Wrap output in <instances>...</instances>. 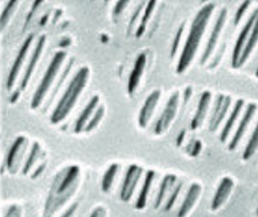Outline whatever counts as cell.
Segmentation results:
<instances>
[{
	"label": "cell",
	"mask_w": 258,
	"mask_h": 217,
	"mask_svg": "<svg viewBox=\"0 0 258 217\" xmlns=\"http://www.w3.org/2000/svg\"><path fill=\"white\" fill-rule=\"evenodd\" d=\"M18 4L19 3H18L17 0H11V2L6 4L5 9H4L2 13V18H0V26H2V29L5 28L6 25L9 24L11 18H12L14 12H16Z\"/></svg>",
	"instance_id": "cell-28"
},
{
	"label": "cell",
	"mask_w": 258,
	"mask_h": 217,
	"mask_svg": "<svg viewBox=\"0 0 258 217\" xmlns=\"http://www.w3.org/2000/svg\"><path fill=\"white\" fill-rule=\"evenodd\" d=\"M45 43H46V36L42 35L41 38L39 39L38 43H36L34 51H33L32 57H31V60H29V63L27 65V69H26V71H25L24 76H23V81H21L19 90H18L17 93H16V97H14L13 99H11V102H12V103L16 102L17 97L19 96V94L21 93V91H24L26 88H27L29 80H31L33 73H34V69L36 67V64H38L40 57H41V55H42L43 48H45Z\"/></svg>",
	"instance_id": "cell-11"
},
{
	"label": "cell",
	"mask_w": 258,
	"mask_h": 217,
	"mask_svg": "<svg viewBox=\"0 0 258 217\" xmlns=\"http://www.w3.org/2000/svg\"><path fill=\"white\" fill-rule=\"evenodd\" d=\"M201 147H202V142L200 140H194L191 144L188 145V149H190L188 151V153H189L190 156L197 157L198 154L201 152Z\"/></svg>",
	"instance_id": "cell-34"
},
{
	"label": "cell",
	"mask_w": 258,
	"mask_h": 217,
	"mask_svg": "<svg viewBox=\"0 0 258 217\" xmlns=\"http://www.w3.org/2000/svg\"><path fill=\"white\" fill-rule=\"evenodd\" d=\"M250 5H251V2H244L241 6L238 7L237 11H236V14H235V19H234V24L235 25H238L239 23H241L242 18H243V16H244V13H245V11L249 9Z\"/></svg>",
	"instance_id": "cell-32"
},
{
	"label": "cell",
	"mask_w": 258,
	"mask_h": 217,
	"mask_svg": "<svg viewBox=\"0 0 258 217\" xmlns=\"http://www.w3.org/2000/svg\"><path fill=\"white\" fill-rule=\"evenodd\" d=\"M77 209H79V203H73L60 217H74Z\"/></svg>",
	"instance_id": "cell-38"
},
{
	"label": "cell",
	"mask_w": 258,
	"mask_h": 217,
	"mask_svg": "<svg viewBox=\"0 0 258 217\" xmlns=\"http://www.w3.org/2000/svg\"><path fill=\"white\" fill-rule=\"evenodd\" d=\"M104 116H105V106L104 105L98 106L97 110H96L94 113V116L91 117L89 123H88L86 128H84V131L91 132L93 130H95V128L99 125V123H101V120L103 119V117Z\"/></svg>",
	"instance_id": "cell-29"
},
{
	"label": "cell",
	"mask_w": 258,
	"mask_h": 217,
	"mask_svg": "<svg viewBox=\"0 0 258 217\" xmlns=\"http://www.w3.org/2000/svg\"><path fill=\"white\" fill-rule=\"evenodd\" d=\"M67 57V53L66 51H56L54 54V57L51 58L49 65H48L47 70L43 75L42 80L40 81L38 88H36L34 96H33L31 101V108L33 110H36L40 105L42 104L43 99L46 98L48 91H49L50 87L53 86L55 79H56L58 71L63 64V62Z\"/></svg>",
	"instance_id": "cell-4"
},
{
	"label": "cell",
	"mask_w": 258,
	"mask_h": 217,
	"mask_svg": "<svg viewBox=\"0 0 258 217\" xmlns=\"http://www.w3.org/2000/svg\"><path fill=\"white\" fill-rule=\"evenodd\" d=\"M183 31H185V24H182L178 28V31H176V34L174 36V40H173V42H172V48H171V56L172 57L175 56V54L178 53V49H179L180 42H181Z\"/></svg>",
	"instance_id": "cell-31"
},
{
	"label": "cell",
	"mask_w": 258,
	"mask_h": 217,
	"mask_svg": "<svg viewBox=\"0 0 258 217\" xmlns=\"http://www.w3.org/2000/svg\"><path fill=\"white\" fill-rule=\"evenodd\" d=\"M33 40H34V35H29L28 38L25 40V42L23 43V46H21V48L19 49V53H18L16 61L13 62L12 68H11L10 70L9 77H7V84H6L7 90H12L13 86L16 84V81L18 79V76H19L21 67H23L24 62L26 60V56H27L28 50L31 48Z\"/></svg>",
	"instance_id": "cell-10"
},
{
	"label": "cell",
	"mask_w": 258,
	"mask_h": 217,
	"mask_svg": "<svg viewBox=\"0 0 258 217\" xmlns=\"http://www.w3.org/2000/svg\"><path fill=\"white\" fill-rule=\"evenodd\" d=\"M257 215H258V207H257Z\"/></svg>",
	"instance_id": "cell-43"
},
{
	"label": "cell",
	"mask_w": 258,
	"mask_h": 217,
	"mask_svg": "<svg viewBox=\"0 0 258 217\" xmlns=\"http://www.w3.org/2000/svg\"><path fill=\"white\" fill-rule=\"evenodd\" d=\"M5 217H23V208L19 204H12L7 209Z\"/></svg>",
	"instance_id": "cell-33"
},
{
	"label": "cell",
	"mask_w": 258,
	"mask_h": 217,
	"mask_svg": "<svg viewBox=\"0 0 258 217\" xmlns=\"http://www.w3.org/2000/svg\"><path fill=\"white\" fill-rule=\"evenodd\" d=\"M144 6H146V4H144V3H141L138 5V7H137V10H136V12L134 13V16H132V18H131V20H130V29H132L134 28V25L136 24V21H137V19H138V16L139 14L142 13V11L143 10H145L144 9Z\"/></svg>",
	"instance_id": "cell-36"
},
{
	"label": "cell",
	"mask_w": 258,
	"mask_h": 217,
	"mask_svg": "<svg viewBox=\"0 0 258 217\" xmlns=\"http://www.w3.org/2000/svg\"><path fill=\"white\" fill-rule=\"evenodd\" d=\"M256 77L258 79V67H257V70H256Z\"/></svg>",
	"instance_id": "cell-42"
},
{
	"label": "cell",
	"mask_w": 258,
	"mask_h": 217,
	"mask_svg": "<svg viewBox=\"0 0 258 217\" xmlns=\"http://www.w3.org/2000/svg\"><path fill=\"white\" fill-rule=\"evenodd\" d=\"M257 111V105L253 104V103H250L246 106V110L244 112V115H243L241 121H239V125L237 127V130H236L235 134L233 139H231V141L229 142V151H234L237 149V146L239 144V141H241V139L243 138V135L245 134L246 132V128H248L250 121L253 118V116H255V113Z\"/></svg>",
	"instance_id": "cell-15"
},
{
	"label": "cell",
	"mask_w": 258,
	"mask_h": 217,
	"mask_svg": "<svg viewBox=\"0 0 258 217\" xmlns=\"http://www.w3.org/2000/svg\"><path fill=\"white\" fill-rule=\"evenodd\" d=\"M185 135H186V130H182L181 132H180L179 135H178V138H176V145L180 146V145L182 144L183 138H185Z\"/></svg>",
	"instance_id": "cell-40"
},
{
	"label": "cell",
	"mask_w": 258,
	"mask_h": 217,
	"mask_svg": "<svg viewBox=\"0 0 258 217\" xmlns=\"http://www.w3.org/2000/svg\"><path fill=\"white\" fill-rule=\"evenodd\" d=\"M160 97H161V91L159 89H156L153 90L145 99V102H144L138 116V124L141 128H145L147 125H149Z\"/></svg>",
	"instance_id": "cell-12"
},
{
	"label": "cell",
	"mask_w": 258,
	"mask_h": 217,
	"mask_svg": "<svg viewBox=\"0 0 258 217\" xmlns=\"http://www.w3.org/2000/svg\"><path fill=\"white\" fill-rule=\"evenodd\" d=\"M257 43H258V17H257V19H256L255 25H253V27H252V31H251V33H250L248 42H246L244 49H243V53L241 55V58H239L238 68L242 67V65L245 63L246 60H248L250 55H251L253 49H255V47L257 46Z\"/></svg>",
	"instance_id": "cell-23"
},
{
	"label": "cell",
	"mask_w": 258,
	"mask_h": 217,
	"mask_svg": "<svg viewBox=\"0 0 258 217\" xmlns=\"http://www.w3.org/2000/svg\"><path fill=\"white\" fill-rule=\"evenodd\" d=\"M257 150H258V123L256 125L255 130L252 132L251 138L249 139L248 144L245 146L244 152H243V159L249 160L250 158L256 153Z\"/></svg>",
	"instance_id": "cell-27"
},
{
	"label": "cell",
	"mask_w": 258,
	"mask_h": 217,
	"mask_svg": "<svg viewBox=\"0 0 258 217\" xmlns=\"http://www.w3.org/2000/svg\"><path fill=\"white\" fill-rule=\"evenodd\" d=\"M90 77V69L88 67H82L77 71L69 82L64 94L62 95L60 101H58L56 108L54 109L53 115L50 117L51 124H58L62 120L67 118V116L75 108L77 99L80 98L82 91L86 89Z\"/></svg>",
	"instance_id": "cell-3"
},
{
	"label": "cell",
	"mask_w": 258,
	"mask_h": 217,
	"mask_svg": "<svg viewBox=\"0 0 258 217\" xmlns=\"http://www.w3.org/2000/svg\"><path fill=\"white\" fill-rule=\"evenodd\" d=\"M243 106H244V101H243V99H238V101L236 102V104L234 106L233 111H231L229 118H228L226 125H224L222 132H221L220 139H221V141L223 142V144L227 141L228 135H229L231 130H233V128H234L236 121H237L239 115H241V111H242Z\"/></svg>",
	"instance_id": "cell-22"
},
{
	"label": "cell",
	"mask_w": 258,
	"mask_h": 217,
	"mask_svg": "<svg viewBox=\"0 0 258 217\" xmlns=\"http://www.w3.org/2000/svg\"><path fill=\"white\" fill-rule=\"evenodd\" d=\"M180 103V94L175 91L171 97L168 98L167 103H166L165 109L161 112V115L158 118L156 125H154V133L157 135L164 134L166 131L168 130L173 120L175 119L176 113H178V108Z\"/></svg>",
	"instance_id": "cell-5"
},
{
	"label": "cell",
	"mask_w": 258,
	"mask_h": 217,
	"mask_svg": "<svg viewBox=\"0 0 258 217\" xmlns=\"http://www.w3.org/2000/svg\"><path fill=\"white\" fill-rule=\"evenodd\" d=\"M214 9H215V4L207 3L199 10L197 16H195L193 23L190 25L185 47H183L181 55H180L178 65H176V73L178 74L185 73L187 68L191 64V62H193L199 46H200L202 36L205 34L206 28H207L209 19H211L214 12Z\"/></svg>",
	"instance_id": "cell-2"
},
{
	"label": "cell",
	"mask_w": 258,
	"mask_h": 217,
	"mask_svg": "<svg viewBox=\"0 0 258 217\" xmlns=\"http://www.w3.org/2000/svg\"><path fill=\"white\" fill-rule=\"evenodd\" d=\"M257 17H258V9L256 11H253V13L250 16L248 21H246L244 25V27L242 28L241 33H239L237 40H236L234 51H233V57H231V65H233L234 69L238 68L239 58H241L243 49H244L246 42H248L250 33H251V31H252V27L256 23Z\"/></svg>",
	"instance_id": "cell-7"
},
{
	"label": "cell",
	"mask_w": 258,
	"mask_h": 217,
	"mask_svg": "<svg viewBox=\"0 0 258 217\" xmlns=\"http://www.w3.org/2000/svg\"><path fill=\"white\" fill-rule=\"evenodd\" d=\"M231 105V97L226 95H219L216 99L215 108H214L213 116L209 121V130L215 132L219 128V125L222 123L224 117L227 116L228 110Z\"/></svg>",
	"instance_id": "cell-14"
},
{
	"label": "cell",
	"mask_w": 258,
	"mask_h": 217,
	"mask_svg": "<svg viewBox=\"0 0 258 217\" xmlns=\"http://www.w3.org/2000/svg\"><path fill=\"white\" fill-rule=\"evenodd\" d=\"M144 173V168L138 166V165H130L127 168L126 174L121 183L120 188V200L123 202H130L134 193L136 190V187L138 186L139 181H141L142 176Z\"/></svg>",
	"instance_id": "cell-6"
},
{
	"label": "cell",
	"mask_w": 258,
	"mask_h": 217,
	"mask_svg": "<svg viewBox=\"0 0 258 217\" xmlns=\"http://www.w3.org/2000/svg\"><path fill=\"white\" fill-rule=\"evenodd\" d=\"M182 186H183L182 181H178V183H176L174 188H173L172 193L169 194V197H168L167 202H166V205H165V210L166 211L171 210V209L173 208V205L175 204V202L179 198V195H180V193H181V190H182Z\"/></svg>",
	"instance_id": "cell-30"
},
{
	"label": "cell",
	"mask_w": 258,
	"mask_h": 217,
	"mask_svg": "<svg viewBox=\"0 0 258 217\" xmlns=\"http://www.w3.org/2000/svg\"><path fill=\"white\" fill-rule=\"evenodd\" d=\"M234 189V180L230 178V176H224V178L221 180V182L217 186L216 192L214 194L213 201H212V210L216 211L222 207V205L226 203L228 198H229L231 192Z\"/></svg>",
	"instance_id": "cell-13"
},
{
	"label": "cell",
	"mask_w": 258,
	"mask_h": 217,
	"mask_svg": "<svg viewBox=\"0 0 258 217\" xmlns=\"http://www.w3.org/2000/svg\"><path fill=\"white\" fill-rule=\"evenodd\" d=\"M154 179H156V172H154V171H147L146 175H145V179H144L142 190H141V193H139L138 200L135 204L136 209H138V210H141V209H144L146 207L147 197H149L151 188H152V186H153Z\"/></svg>",
	"instance_id": "cell-21"
},
{
	"label": "cell",
	"mask_w": 258,
	"mask_h": 217,
	"mask_svg": "<svg viewBox=\"0 0 258 217\" xmlns=\"http://www.w3.org/2000/svg\"><path fill=\"white\" fill-rule=\"evenodd\" d=\"M211 102H212V93H209V91H205V93L201 95L200 99H199L197 111H195L193 119L190 121L191 130H198V128L201 127V125L204 124V120L206 118V116H207V111H208L209 105H211Z\"/></svg>",
	"instance_id": "cell-18"
},
{
	"label": "cell",
	"mask_w": 258,
	"mask_h": 217,
	"mask_svg": "<svg viewBox=\"0 0 258 217\" xmlns=\"http://www.w3.org/2000/svg\"><path fill=\"white\" fill-rule=\"evenodd\" d=\"M227 18H228V11H227V9H222V11H221L219 14V17H217L215 25H214L212 34L208 39L207 46H206L204 55H202V57H201V64H205L206 62L209 60V57L212 56L214 50H215L217 42H219L221 33H222V31H223L224 24H226V21H227Z\"/></svg>",
	"instance_id": "cell-8"
},
{
	"label": "cell",
	"mask_w": 258,
	"mask_h": 217,
	"mask_svg": "<svg viewBox=\"0 0 258 217\" xmlns=\"http://www.w3.org/2000/svg\"><path fill=\"white\" fill-rule=\"evenodd\" d=\"M98 103H99L98 95H95V96H93V98L88 102L86 108L83 109V111L81 112V115L79 116V118H77V120H76L75 128H74L75 133H81V132L84 131V128H86L88 123H89L91 117L94 116L95 111L97 110Z\"/></svg>",
	"instance_id": "cell-19"
},
{
	"label": "cell",
	"mask_w": 258,
	"mask_h": 217,
	"mask_svg": "<svg viewBox=\"0 0 258 217\" xmlns=\"http://www.w3.org/2000/svg\"><path fill=\"white\" fill-rule=\"evenodd\" d=\"M146 61H147L146 54L142 53L138 55L137 60L135 62L134 69H132L130 77H128V82H127V91L128 94H130V96H134V94L136 93V90H137L139 83H141L144 70H145V67H146Z\"/></svg>",
	"instance_id": "cell-16"
},
{
	"label": "cell",
	"mask_w": 258,
	"mask_h": 217,
	"mask_svg": "<svg viewBox=\"0 0 258 217\" xmlns=\"http://www.w3.org/2000/svg\"><path fill=\"white\" fill-rule=\"evenodd\" d=\"M128 5V2H117L116 5H115V9L112 11V16L113 17H117L119 16V14L123 12L125 10V7Z\"/></svg>",
	"instance_id": "cell-37"
},
{
	"label": "cell",
	"mask_w": 258,
	"mask_h": 217,
	"mask_svg": "<svg viewBox=\"0 0 258 217\" xmlns=\"http://www.w3.org/2000/svg\"><path fill=\"white\" fill-rule=\"evenodd\" d=\"M43 157H45V152H43L41 145H40L38 141H35L34 144H33L31 153H29L27 160H26V163L24 165L23 174L28 175V173L32 171L33 167H34V165L38 163L40 159H42Z\"/></svg>",
	"instance_id": "cell-24"
},
{
	"label": "cell",
	"mask_w": 258,
	"mask_h": 217,
	"mask_svg": "<svg viewBox=\"0 0 258 217\" xmlns=\"http://www.w3.org/2000/svg\"><path fill=\"white\" fill-rule=\"evenodd\" d=\"M157 5V2H149L146 3V6H145V10H144V13L142 16V19H141V24H139V27L137 29V33H136V36L137 38H141V36L145 33L146 31V26L149 24L150 21V18L152 16L153 11H154V7Z\"/></svg>",
	"instance_id": "cell-26"
},
{
	"label": "cell",
	"mask_w": 258,
	"mask_h": 217,
	"mask_svg": "<svg viewBox=\"0 0 258 217\" xmlns=\"http://www.w3.org/2000/svg\"><path fill=\"white\" fill-rule=\"evenodd\" d=\"M202 192V187L200 183L198 182H193L188 189V192L186 194V197L183 202L180 205L179 210H178V217H186L189 212L191 211V209L194 208V205L200 198V195Z\"/></svg>",
	"instance_id": "cell-17"
},
{
	"label": "cell",
	"mask_w": 258,
	"mask_h": 217,
	"mask_svg": "<svg viewBox=\"0 0 258 217\" xmlns=\"http://www.w3.org/2000/svg\"><path fill=\"white\" fill-rule=\"evenodd\" d=\"M190 96H191V87H187L185 90V96H183V101H185V103L189 101Z\"/></svg>",
	"instance_id": "cell-41"
},
{
	"label": "cell",
	"mask_w": 258,
	"mask_h": 217,
	"mask_svg": "<svg viewBox=\"0 0 258 217\" xmlns=\"http://www.w3.org/2000/svg\"><path fill=\"white\" fill-rule=\"evenodd\" d=\"M81 168L77 165L64 167L55 175L46 198L43 217H53L79 190Z\"/></svg>",
	"instance_id": "cell-1"
},
{
	"label": "cell",
	"mask_w": 258,
	"mask_h": 217,
	"mask_svg": "<svg viewBox=\"0 0 258 217\" xmlns=\"http://www.w3.org/2000/svg\"><path fill=\"white\" fill-rule=\"evenodd\" d=\"M89 217H108V210L104 205H97L94 208V210L91 211Z\"/></svg>",
	"instance_id": "cell-35"
},
{
	"label": "cell",
	"mask_w": 258,
	"mask_h": 217,
	"mask_svg": "<svg viewBox=\"0 0 258 217\" xmlns=\"http://www.w3.org/2000/svg\"><path fill=\"white\" fill-rule=\"evenodd\" d=\"M176 183H178V178H176V175L166 174L164 176L163 181H161V183H160L159 190H158L157 198H156V204H154V207H156L157 209L160 208V205L163 204L164 198L167 196L168 194L172 193V190L175 187Z\"/></svg>",
	"instance_id": "cell-20"
},
{
	"label": "cell",
	"mask_w": 258,
	"mask_h": 217,
	"mask_svg": "<svg viewBox=\"0 0 258 217\" xmlns=\"http://www.w3.org/2000/svg\"><path fill=\"white\" fill-rule=\"evenodd\" d=\"M27 144V138L24 137V135H19V137L16 139V141H14L12 147H11L6 159V166L9 168L11 174H16L18 169H19Z\"/></svg>",
	"instance_id": "cell-9"
},
{
	"label": "cell",
	"mask_w": 258,
	"mask_h": 217,
	"mask_svg": "<svg viewBox=\"0 0 258 217\" xmlns=\"http://www.w3.org/2000/svg\"><path fill=\"white\" fill-rule=\"evenodd\" d=\"M46 165H47V163L45 161V163H43L41 166H39V168L36 169V171L33 173V175H32V178H38V176L41 174V173L45 171V168H46Z\"/></svg>",
	"instance_id": "cell-39"
},
{
	"label": "cell",
	"mask_w": 258,
	"mask_h": 217,
	"mask_svg": "<svg viewBox=\"0 0 258 217\" xmlns=\"http://www.w3.org/2000/svg\"><path fill=\"white\" fill-rule=\"evenodd\" d=\"M118 172H119V165L118 164H111L109 168L106 169L102 179V190L103 193H109L111 190L113 183H115V180L118 175Z\"/></svg>",
	"instance_id": "cell-25"
}]
</instances>
